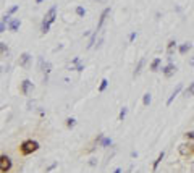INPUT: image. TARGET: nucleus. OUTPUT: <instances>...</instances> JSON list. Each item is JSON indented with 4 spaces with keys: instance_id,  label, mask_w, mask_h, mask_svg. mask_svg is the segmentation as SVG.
<instances>
[{
    "instance_id": "1",
    "label": "nucleus",
    "mask_w": 194,
    "mask_h": 173,
    "mask_svg": "<svg viewBox=\"0 0 194 173\" xmlns=\"http://www.w3.org/2000/svg\"><path fill=\"white\" fill-rule=\"evenodd\" d=\"M39 149V142L37 141H32V139H26V141H23L21 142V146H20V152L23 155H29L32 152H36Z\"/></svg>"
},
{
    "instance_id": "2",
    "label": "nucleus",
    "mask_w": 194,
    "mask_h": 173,
    "mask_svg": "<svg viewBox=\"0 0 194 173\" xmlns=\"http://www.w3.org/2000/svg\"><path fill=\"white\" fill-rule=\"evenodd\" d=\"M11 165H13V162H11V159L8 157V155H0V171L2 173L10 171Z\"/></svg>"
},
{
    "instance_id": "3",
    "label": "nucleus",
    "mask_w": 194,
    "mask_h": 173,
    "mask_svg": "<svg viewBox=\"0 0 194 173\" xmlns=\"http://www.w3.org/2000/svg\"><path fill=\"white\" fill-rule=\"evenodd\" d=\"M55 18H57V5H54V7H50V10L45 13V16H44V21H47L49 24H52V23L55 21Z\"/></svg>"
},
{
    "instance_id": "4",
    "label": "nucleus",
    "mask_w": 194,
    "mask_h": 173,
    "mask_svg": "<svg viewBox=\"0 0 194 173\" xmlns=\"http://www.w3.org/2000/svg\"><path fill=\"white\" fill-rule=\"evenodd\" d=\"M32 89H34V84H32L31 79H24V81L21 83V92H23L24 96H28Z\"/></svg>"
},
{
    "instance_id": "5",
    "label": "nucleus",
    "mask_w": 194,
    "mask_h": 173,
    "mask_svg": "<svg viewBox=\"0 0 194 173\" xmlns=\"http://www.w3.org/2000/svg\"><path fill=\"white\" fill-rule=\"evenodd\" d=\"M178 151L181 155H191L194 152V144H181L178 147Z\"/></svg>"
},
{
    "instance_id": "6",
    "label": "nucleus",
    "mask_w": 194,
    "mask_h": 173,
    "mask_svg": "<svg viewBox=\"0 0 194 173\" xmlns=\"http://www.w3.org/2000/svg\"><path fill=\"white\" fill-rule=\"evenodd\" d=\"M108 15H110V7H107L104 11H102V13H100V18H99V23H97V32H99L100 31V28H102V24H104V23H105V20H107V16Z\"/></svg>"
},
{
    "instance_id": "7",
    "label": "nucleus",
    "mask_w": 194,
    "mask_h": 173,
    "mask_svg": "<svg viewBox=\"0 0 194 173\" xmlns=\"http://www.w3.org/2000/svg\"><path fill=\"white\" fill-rule=\"evenodd\" d=\"M31 58H32V57L29 55V54H28V52H24V54H21L20 55V66H23V68H28V66H29V62H31Z\"/></svg>"
},
{
    "instance_id": "8",
    "label": "nucleus",
    "mask_w": 194,
    "mask_h": 173,
    "mask_svg": "<svg viewBox=\"0 0 194 173\" xmlns=\"http://www.w3.org/2000/svg\"><path fill=\"white\" fill-rule=\"evenodd\" d=\"M176 70H178V68H176V65H173V63L170 62V63H168V65L163 68L162 71H163V74H165L167 78H170V76H173V74L176 73Z\"/></svg>"
},
{
    "instance_id": "9",
    "label": "nucleus",
    "mask_w": 194,
    "mask_h": 173,
    "mask_svg": "<svg viewBox=\"0 0 194 173\" xmlns=\"http://www.w3.org/2000/svg\"><path fill=\"white\" fill-rule=\"evenodd\" d=\"M7 26H8V31H11V32H16V31L20 29V26H21V21H20L18 18H13V20H11Z\"/></svg>"
},
{
    "instance_id": "10",
    "label": "nucleus",
    "mask_w": 194,
    "mask_h": 173,
    "mask_svg": "<svg viewBox=\"0 0 194 173\" xmlns=\"http://www.w3.org/2000/svg\"><path fill=\"white\" fill-rule=\"evenodd\" d=\"M42 71H44V83H47V78H49V73L52 71V63L50 62H45L44 65H42Z\"/></svg>"
},
{
    "instance_id": "11",
    "label": "nucleus",
    "mask_w": 194,
    "mask_h": 173,
    "mask_svg": "<svg viewBox=\"0 0 194 173\" xmlns=\"http://www.w3.org/2000/svg\"><path fill=\"white\" fill-rule=\"evenodd\" d=\"M181 89H183V84H178V86H176V88H175V91L172 92V96L168 97V100H167V105H170V103L173 102V99H175V97H176V96H178L180 92H181Z\"/></svg>"
},
{
    "instance_id": "12",
    "label": "nucleus",
    "mask_w": 194,
    "mask_h": 173,
    "mask_svg": "<svg viewBox=\"0 0 194 173\" xmlns=\"http://www.w3.org/2000/svg\"><path fill=\"white\" fill-rule=\"evenodd\" d=\"M160 65H162V58H154L151 62V71H159Z\"/></svg>"
},
{
    "instance_id": "13",
    "label": "nucleus",
    "mask_w": 194,
    "mask_h": 173,
    "mask_svg": "<svg viewBox=\"0 0 194 173\" xmlns=\"http://www.w3.org/2000/svg\"><path fill=\"white\" fill-rule=\"evenodd\" d=\"M191 47H192L191 42H185V44H181V45H180V49H178V50H180V54H181V55H185L186 52H189V50H191Z\"/></svg>"
},
{
    "instance_id": "14",
    "label": "nucleus",
    "mask_w": 194,
    "mask_h": 173,
    "mask_svg": "<svg viewBox=\"0 0 194 173\" xmlns=\"http://www.w3.org/2000/svg\"><path fill=\"white\" fill-rule=\"evenodd\" d=\"M163 157H165V152L162 151L160 154H159V155H157L155 162H154V165H152V170H154V171H155V170H157V167H159V165H160V162H162V160H163Z\"/></svg>"
},
{
    "instance_id": "15",
    "label": "nucleus",
    "mask_w": 194,
    "mask_h": 173,
    "mask_svg": "<svg viewBox=\"0 0 194 173\" xmlns=\"http://www.w3.org/2000/svg\"><path fill=\"white\" fill-rule=\"evenodd\" d=\"M99 144H100V147H108V146H112V139L110 137H102V139L99 141Z\"/></svg>"
},
{
    "instance_id": "16",
    "label": "nucleus",
    "mask_w": 194,
    "mask_h": 173,
    "mask_svg": "<svg viewBox=\"0 0 194 173\" xmlns=\"http://www.w3.org/2000/svg\"><path fill=\"white\" fill-rule=\"evenodd\" d=\"M144 63H146V60H144V58H141V60H139V63H138V65H136V70H134V73H133L134 76H138V74L141 73L142 66H144Z\"/></svg>"
},
{
    "instance_id": "17",
    "label": "nucleus",
    "mask_w": 194,
    "mask_h": 173,
    "mask_svg": "<svg viewBox=\"0 0 194 173\" xmlns=\"http://www.w3.org/2000/svg\"><path fill=\"white\" fill-rule=\"evenodd\" d=\"M175 49H176V42H175V41H170L168 45H167V54H168V55H172Z\"/></svg>"
},
{
    "instance_id": "18",
    "label": "nucleus",
    "mask_w": 194,
    "mask_h": 173,
    "mask_svg": "<svg viewBox=\"0 0 194 173\" xmlns=\"http://www.w3.org/2000/svg\"><path fill=\"white\" fill-rule=\"evenodd\" d=\"M151 102H152V96L147 92V94H144V97H142V103H144V107H147V105H151Z\"/></svg>"
},
{
    "instance_id": "19",
    "label": "nucleus",
    "mask_w": 194,
    "mask_h": 173,
    "mask_svg": "<svg viewBox=\"0 0 194 173\" xmlns=\"http://www.w3.org/2000/svg\"><path fill=\"white\" fill-rule=\"evenodd\" d=\"M7 54H8V45H7V42H0V57L7 55Z\"/></svg>"
},
{
    "instance_id": "20",
    "label": "nucleus",
    "mask_w": 194,
    "mask_h": 173,
    "mask_svg": "<svg viewBox=\"0 0 194 173\" xmlns=\"http://www.w3.org/2000/svg\"><path fill=\"white\" fill-rule=\"evenodd\" d=\"M95 37H97V31H94L91 34V39H89V44H88V49H92L94 44H95Z\"/></svg>"
},
{
    "instance_id": "21",
    "label": "nucleus",
    "mask_w": 194,
    "mask_h": 173,
    "mask_svg": "<svg viewBox=\"0 0 194 173\" xmlns=\"http://www.w3.org/2000/svg\"><path fill=\"white\" fill-rule=\"evenodd\" d=\"M49 29H50V24H49L47 21H44V20H42V24H41V31H42V34H47Z\"/></svg>"
},
{
    "instance_id": "22",
    "label": "nucleus",
    "mask_w": 194,
    "mask_h": 173,
    "mask_svg": "<svg viewBox=\"0 0 194 173\" xmlns=\"http://www.w3.org/2000/svg\"><path fill=\"white\" fill-rule=\"evenodd\" d=\"M126 113H128V108L126 107H123L121 110H120V115H118V122H123L125 117H126Z\"/></svg>"
},
{
    "instance_id": "23",
    "label": "nucleus",
    "mask_w": 194,
    "mask_h": 173,
    "mask_svg": "<svg viewBox=\"0 0 194 173\" xmlns=\"http://www.w3.org/2000/svg\"><path fill=\"white\" fill-rule=\"evenodd\" d=\"M185 96H188V97H189V96H194V81L189 84V88L185 91Z\"/></svg>"
},
{
    "instance_id": "24",
    "label": "nucleus",
    "mask_w": 194,
    "mask_h": 173,
    "mask_svg": "<svg viewBox=\"0 0 194 173\" xmlns=\"http://www.w3.org/2000/svg\"><path fill=\"white\" fill-rule=\"evenodd\" d=\"M75 125H76V120L75 118H73V117H70V118H66V126H68V128H75Z\"/></svg>"
},
{
    "instance_id": "25",
    "label": "nucleus",
    "mask_w": 194,
    "mask_h": 173,
    "mask_svg": "<svg viewBox=\"0 0 194 173\" xmlns=\"http://www.w3.org/2000/svg\"><path fill=\"white\" fill-rule=\"evenodd\" d=\"M107 86H108V81L107 79H102L100 81V86H99V92H104L107 89Z\"/></svg>"
},
{
    "instance_id": "26",
    "label": "nucleus",
    "mask_w": 194,
    "mask_h": 173,
    "mask_svg": "<svg viewBox=\"0 0 194 173\" xmlns=\"http://www.w3.org/2000/svg\"><path fill=\"white\" fill-rule=\"evenodd\" d=\"M75 11H76V15H78V16H84V15H86V10H84L83 7H76Z\"/></svg>"
},
{
    "instance_id": "27",
    "label": "nucleus",
    "mask_w": 194,
    "mask_h": 173,
    "mask_svg": "<svg viewBox=\"0 0 194 173\" xmlns=\"http://www.w3.org/2000/svg\"><path fill=\"white\" fill-rule=\"evenodd\" d=\"M18 8H20L18 5H13V7H10V8H8V11H7V15H10V16H11V15H13L16 10H18Z\"/></svg>"
},
{
    "instance_id": "28",
    "label": "nucleus",
    "mask_w": 194,
    "mask_h": 173,
    "mask_svg": "<svg viewBox=\"0 0 194 173\" xmlns=\"http://www.w3.org/2000/svg\"><path fill=\"white\" fill-rule=\"evenodd\" d=\"M11 21V18H10V15H3L2 16V23H5V24H8V23Z\"/></svg>"
},
{
    "instance_id": "29",
    "label": "nucleus",
    "mask_w": 194,
    "mask_h": 173,
    "mask_svg": "<svg viewBox=\"0 0 194 173\" xmlns=\"http://www.w3.org/2000/svg\"><path fill=\"white\" fill-rule=\"evenodd\" d=\"M186 139H194V131H188L186 134H185Z\"/></svg>"
},
{
    "instance_id": "30",
    "label": "nucleus",
    "mask_w": 194,
    "mask_h": 173,
    "mask_svg": "<svg viewBox=\"0 0 194 173\" xmlns=\"http://www.w3.org/2000/svg\"><path fill=\"white\" fill-rule=\"evenodd\" d=\"M5 29H7V24H5V23H2V21H0V34H2Z\"/></svg>"
},
{
    "instance_id": "31",
    "label": "nucleus",
    "mask_w": 194,
    "mask_h": 173,
    "mask_svg": "<svg viewBox=\"0 0 194 173\" xmlns=\"http://www.w3.org/2000/svg\"><path fill=\"white\" fill-rule=\"evenodd\" d=\"M75 70H76V71H83V70H84V65H81V63H78Z\"/></svg>"
},
{
    "instance_id": "32",
    "label": "nucleus",
    "mask_w": 194,
    "mask_h": 173,
    "mask_svg": "<svg viewBox=\"0 0 194 173\" xmlns=\"http://www.w3.org/2000/svg\"><path fill=\"white\" fill-rule=\"evenodd\" d=\"M57 165H58V164H57V162H55V164H52V165H50V167H47V170H45V171H52V170L55 168V167H57Z\"/></svg>"
},
{
    "instance_id": "33",
    "label": "nucleus",
    "mask_w": 194,
    "mask_h": 173,
    "mask_svg": "<svg viewBox=\"0 0 194 173\" xmlns=\"http://www.w3.org/2000/svg\"><path fill=\"white\" fill-rule=\"evenodd\" d=\"M134 39H136V32H131V34H129V42H133Z\"/></svg>"
},
{
    "instance_id": "34",
    "label": "nucleus",
    "mask_w": 194,
    "mask_h": 173,
    "mask_svg": "<svg viewBox=\"0 0 194 173\" xmlns=\"http://www.w3.org/2000/svg\"><path fill=\"white\" fill-rule=\"evenodd\" d=\"M78 63H79V57H75L73 62H71V65H78Z\"/></svg>"
},
{
    "instance_id": "35",
    "label": "nucleus",
    "mask_w": 194,
    "mask_h": 173,
    "mask_svg": "<svg viewBox=\"0 0 194 173\" xmlns=\"http://www.w3.org/2000/svg\"><path fill=\"white\" fill-rule=\"evenodd\" d=\"M113 173H121V168H115V170H113Z\"/></svg>"
},
{
    "instance_id": "36",
    "label": "nucleus",
    "mask_w": 194,
    "mask_h": 173,
    "mask_svg": "<svg viewBox=\"0 0 194 173\" xmlns=\"http://www.w3.org/2000/svg\"><path fill=\"white\" fill-rule=\"evenodd\" d=\"M189 65H192V66H194V55H192V58H191V62H189Z\"/></svg>"
},
{
    "instance_id": "37",
    "label": "nucleus",
    "mask_w": 194,
    "mask_h": 173,
    "mask_svg": "<svg viewBox=\"0 0 194 173\" xmlns=\"http://www.w3.org/2000/svg\"><path fill=\"white\" fill-rule=\"evenodd\" d=\"M36 3H42V0H36Z\"/></svg>"
},
{
    "instance_id": "38",
    "label": "nucleus",
    "mask_w": 194,
    "mask_h": 173,
    "mask_svg": "<svg viewBox=\"0 0 194 173\" xmlns=\"http://www.w3.org/2000/svg\"><path fill=\"white\" fill-rule=\"evenodd\" d=\"M2 71H3V70H2V66H0V74H2Z\"/></svg>"
},
{
    "instance_id": "39",
    "label": "nucleus",
    "mask_w": 194,
    "mask_h": 173,
    "mask_svg": "<svg viewBox=\"0 0 194 173\" xmlns=\"http://www.w3.org/2000/svg\"><path fill=\"white\" fill-rule=\"evenodd\" d=\"M97 2H102V0H97Z\"/></svg>"
}]
</instances>
